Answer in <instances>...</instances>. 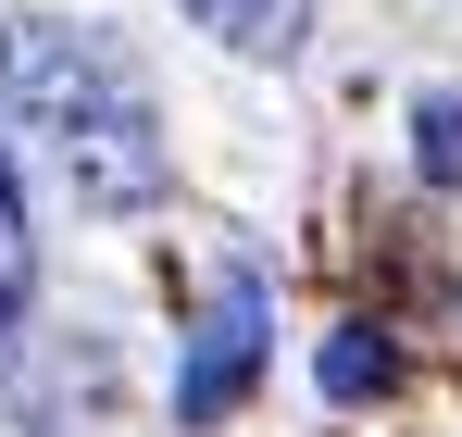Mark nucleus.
Segmentation results:
<instances>
[{
  "mask_svg": "<svg viewBox=\"0 0 462 437\" xmlns=\"http://www.w3.org/2000/svg\"><path fill=\"white\" fill-rule=\"evenodd\" d=\"M263 338H275V288L237 263L200 312V338H188V363H175V425H226L250 400V375H263Z\"/></svg>",
  "mask_w": 462,
  "mask_h": 437,
  "instance_id": "obj_2",
  "label": "nucleus"
},
{
  "mask_svg": "<svg viewBox=\"0 0 462 437\" xmlns=\"http://www.w3.org/2000/svg\"><path fill=\"white\" fill-rule=\"evenodd\" d=\"M312 375H325V400H387L400 387V350H387V325H337Z\"/></svg>",
  "mask_w": 462,
  "mask_h": 437,
  "instance_id": "obj_4",
  "label": "nucleus"
},
{
  "mask_svg": "<svg viewBox=\"0 0 462 437\" xmlns=\"http://www.w3.org/2000/svg\"><path fill=\"white\" fill-rule=\"evenodd\" d=\"M25 288H38V237H25V188H13V150H0V338L25 325Z\"/></svg>",
  "mask_w": 462,
  "mask_h": 437,
  "instance_id": "obj_5",
  "label": "nucleus"
},
{
  "mask_svg": "<svg viewBox=\"0 0 462 437\" xmlns=\"http://www.w3.org/2000/svg\"><path fill=\"white\" fill-rule=\"evenodd\" d=\"M226 51H250V63H275V51H300V25H312V0H188Z\"/></svg>",
  "mask_w": 462,
  "mask_h": 437,
  "instance_id": "obj_3",
  "label": "nucleus"
},
{
  "mask_svg": "<svg viewBox=\"0 0 462 437\" xmlns=\"http://www.w3.org/2000/svg\"><path fill=\"white\" fill-rule=\"evenodd\" d=\"M0 126L38 150L88 213H151L162 188H175L151 75L125 63V38H100V25L13 13V25H0Z\"/></svg>",
  "mask_w": 462,
  "mask_h": 437,
  "instance_id": "obj_1",
  "label": "nucleus"
},
{
  "mask_svg": "<svg viewBox=\"0 0 462 437\" xmlns=\"http://www.w3.org/2000/svg\"><path fill=\"white\" fill-rule=\"evenodd\" d=\"M412 163H425V188H462V100L412 113Z\"/></svg>",
  "mask_w": 462,
  "mask_h": 437,
  "instance_id": "obj_6",
  "label": "nucleus"
}]
</instances>
